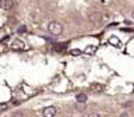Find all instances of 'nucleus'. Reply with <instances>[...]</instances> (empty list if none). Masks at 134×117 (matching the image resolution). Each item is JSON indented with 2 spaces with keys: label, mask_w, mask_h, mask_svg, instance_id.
<instances>
[{
  "label": "nucleus",
  "mask_w": 134,
  "mask_h": 117,
  "mask_svg": "<svg viewBox=\"0 0 134 117\" xmlns=\"http://www.w3.org/2000/svg\"><path fill=\"white\" fill-rule=\"evenodd\" d=\"M88 18H90V21H91L92 24H96V25H98L100 21H102V15H100L99 13H95V11H94V13H91V14H90V17H88Z\"/></svg>",
  "instance_id": "7ed1b4c3"
},
{
  "label": "nucleus",
  "mask_w": 134,
  "mask_h": 117,
  "mask_svg": "<svg viewBox=\"0 0 134 117\" xmlns=\"http://www.w3.org/2000/svg\"><path fill=\"white\" fill-rule=\"evenodd\" d=\"M42 114H43L45 117H54L57 114V110H56L54 106H48V107H45L43 110H42Z\"/></svg>",
  "instance_id": "f03ea898"
},
{
  "label": "nucleus",
  "mask_w": 134,
  "mask_h": 117,
  "mask_svg": "<svg viewBox=\"0 0 134 117\" xmlns=\"http://www.w3.org/2000/svg\"><path fill=\"white\" fill-rule=\"evenodd\" d=\"M91 117H98L99 114H98V113H91V114H90Z\"/></svg>",
  "instance_id": "ddd939ff"
},
{
  "label": "nucleus",
  "mask_w": 134,
  "mask_h": 117,
  "mask_svg": "<svg viewBox=\"0 0 134 117\" xmlns=\"http://www.w3.org/2000/svg\"><path fill=\"white\" fill-rule=\"evenodd\" d=\"M13 6H14L13 0H0V8L3 10H11Z\"/></svg>",
  "instance_id": "20e7f679"
},
{
  "label": "nucleus",
  "mask_w": 134,
  "mask_h": 117,
  "mask_svg": "<svg viewBox=\"0 0 134 117\" xmlns=\"http://www.w3.org/2000/svg\"><path fill=\"white\" fill-rule=\"evenodd\" d=\"M131 18L134 20V11H131Z\"/></svg>",
  "instance_id": "4468645a"
},
{
  "label": "nucleus",
  "mask_w": 134,
  "mask_h": 117,
  "mask_svg": "<svg viewBox=\"0 0 134 117\" xmlns=\"http://www.w3.org/2000/svg\"><path fill=\"white\" fill-rule=\"evenodd\" d=\"M85 52H87V53H94V52H95V48H91V49L88 48V49L85 50Z\"/></svg>",
  "instance_id": "f8f14e48"
},
{
  "label": "nucleus",
  "mask_w": 134,
  "mask_h": 117,
  "mask_svg": "<svg viewBox=\"0 0 134 117\" xmlns=\"http://www.w3.org/2000/svg\"><path fill=\"white\" fill-rule=\"evenodd\" d=\"M7 109H8V104H7V103H0V113H2V112H6Z\"/></svg>",
  "instance_id": "9b49d317"
},
{
  "label": "nucleus",
  "mask_w": 134,
  "mask_h": 117,
  "mask_svg": "<svg viewBox=\"0 0 134 117\" xmlns=\"http://www.w3.org/2000/svg\"><path fill=\"white\" fill-rule=\"evenodd\" d=\"M75 99H77V103H87L88 96L85 93H78L77 96H75Z\"/></svg>",
  "instance_id": "423d86ee"
},
{
  "label": "nucleus",
  "mask_w": 134,
  "mask_h": 117,
  "mask_svg": "<svg viewBox=\"0 0 134 117\" xmlns=\"http://www.w3.org/2000/svg\"><path fill=\"white\" fill-rule=\"evenodd\" d=\"M109 42H110V43H115V46H120V40L115 36H112L110 39H109Z\"/></svg>",
  "instance_id": "1a4fd4ad"
},
{
  "label": "nucleus",
  "mask_w": 134,
  "mask_h": 117,
  "mask_svg": "<svg viewBox=\"0 0 134 117\" xmlns=\"http://www.w3.org/2000/svg\"><path fill=\"white\" fill-rule=\"evenodd\" d=\"M48 32L52 36H60L63 33V25L57 21H50L48 25Z\"/></svg>",
  "instance_id": "f257e3e1"
},
{
  "label": "nucleus",
  "mask_w": 134,
  "mask_h": 117,
  "mask_svg": "<svg viewBox=\"0 0 134 117\" xmlns=\"http://www.w3.org/2000/svg\"><path fill=\"white\" fill-rule=\"evenodd\" d=\"M17 32H18V33H24V32H27V27H25V25H20L18 29H17Z\"/></svg>",
  "instance_id": "9d476101"
},
{
  "label": "nucleus",
  "mask_w": 134,
  "mask_h": 117,
  "mask_svg": "<svg viewBox=\"0 0 134 117\" xmlns=\"http://www.w3.org/2000/svg\"><path fill=\"white\" fill-rule=\"evenodd\" d=\"M81 53H82V52H81L80 49H71V50H70V54H71V56H80Z\"/></svg>",
  "instance_id": "6e6552de"
},
{
  "label": "nucleus",
  "mask_w": 134,
  "mask_h": 117,
  "mask_svg": "<svg viewBox=\"0 0 134 117\" xmlns=\"http://www.w3.org/2000/svg\"><path fill=\"white\" fill-rule=\"evenodd\" d=\"M11 49H13V50H20V49H24V42H21V40H15V42H13Z\"/></svg>",
  "instance_id": "39448f33"
},
{
  "label": "nucleus",
  "mask_w": 134,
  "mask_h": 117,
  "mask_svg": "<svg viewBox=\"0 0 134 117\" xmlns=\"http://www.w3.org/2000/svg\"><path fill=\"white\" fill-rule=\"evenodd\" d=\"M64 49H67V43H56L54 45V50L56 52H63Z\"/></svg>",
  "instance_id": "0eeeda50"
}]
</instances>
